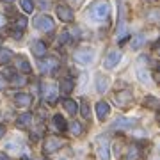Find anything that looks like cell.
Segmentation results:
<instances>
[{
	"label": "cell",
	"mask_w": 160,
	"mask_h": 160,
	"mask_svg": "<svg viewBox=\"0 0 160 160\" xmlns=\"http://www.w3.org/2000/svg\"><path fill=\"white\" fill-rule=\"evenodd\" d=\"M22 160H30V158H27V157H23V158Z\"/></svg>",
	"instance_id": "f35d334b"
},
{
	"label": "cell",
	"mask_w": 160,
	"mask_h": 160,
	"mask_svg": "<svg viewBox=\"0 0 160 160\" xmlns=\"http://www.w3.org/2000/svg\"><path fill=\"white\" fill-rule=\"evenodd\" d=\"M80 114H82L84 119H89V118H91V107H89L87 102H84L82 105H80Z\"/></svg>",
	"instance_id": "d4e9b609"
},
{
	"label": "cell",
	"mask_w": 160,
	"mask_h": 160,
	"mask_svg": "<svg viewBox=\"0 0 160 160\" xmlns=\"http://www.w3.org/2000/svg\"><path fill=\"white\" fill-rule=\"evenodd\" d=\"M137 148H130L128 149V155H126V160H133V158H137Z\"/></svg>",
	"instance_id": "f1b7e54d"
},
{
	"label": "cell",
	"mask_w": 160,
	"mask_h": 160,
	"mask_svg": "<svg viewBox=\"0 0 160 160\" xmlns=\"http://www.w3.org/2000/svg\"><path fill=\"white\" fill-rule=\"evenodd\" d=\"M66 41H68V30H64V32H61V34H59L57 43H59V45H64Z\"/></svg>",
	"instance_id": "f546056e"
},
{
	"label": "cell",
	"mask_w": 160,
	"mask_h": 160,
	"mask_svg": "<svg viewBox=\"0 0 160 160\" xmlns=\"http://www.w3.org/2000/svg\"><path fill=\"white\" fill-rule=\"evenodd\" d=\"M61 160H66V158H61Z\"/></svg>",
	"instance_id": "ab89813d"
},
{
	"label": "cell",
	"mask_w": 160,
	"mask_h": 160,
	"mask_svg": "<svg viewBox=\"0 0 160 160\" xmlns=\"http://www.w3.org/2000/svg\"><path fill=\"white\" fill-rule=\"evenodd\" d=\"M11 57H12V52H11V50H7V48H2V46H0V64L9 62V61H11Z\"/></svg>",
	"instance_id": "7402d4cb"
},
{
	"label": "cell",
	"mask_w": 160,
	"mask_h": 160,
	"mask_svg": "<svg viewBox=\"0 0 160 160\" xmlns=\"http://www.w3.org/2000/svg\"><path fill=\"white\" fill-rule=\"evenodd\" d=\"M11 36L14 38V39H22L23 32H22V30H11Z\"/></svg>",
	"instance_id": "1f68e13d"
},
{
	"label": "cell",
	"mask_w": 160,
	"mask_h": 160,
	"mask_svg": "<svg viewBox=\"0 0 160 160\" xmlns=\"http://www.w3.org/2000/svg\"><path fill=\"white\" fill-rule=\"evenodd\" d=\"M139 62H146V64H148L149 62V57H148V55H141V57H139Z\"/></svg>",
	"instance_id": "836d02e7"
},
{
	"label": "cell",
	"mask_w": 160,
	"mask_h": 160,
	"mask_svg": "<svg viewBox=\"0 0 160 160\" xmlns=\"http://www.w3.org/2000/svg\"><path fill=\"white\" fill-rule=\"evenodd\" d=\"M121 57H123V53H121V52H118V50H116V52H110L109 55H107V59L103 61V66H105L107 69L116 68V64L121 61Z\"/></svg>",
	"instance_id": "ba28073f"
},
{
	"label": "cell",
	"mask_w": 160,
	"mask_h": 160,
	"mask_svg": "<svg viewBox=\"0 0 160 160\" xmlns=\"http://www.w3.org/2000/svg\"><path fill=\"white\" fill-rule=\"evenodd\" d=\"M53 125H55V128L61 132H64L66 128H68V123H66V119H64L61 114H55L53 116Z\"/></svg>",
	"instance_id": "d6986e66"
},
{
	"label": "cell",
	"mask_w": 160,
	"mask_h": 160,
	"mask_svg": "<svg viewBox=\"0 0 160 160\" xmlns=\"http://www.w3.org/2000/svg\"><path fill=\"white\" fill-rule=\"evenodd\" d=\"M57 87L53 86V84H43V96H45V100L48 103H53L55 100H57Z\"/></svg>",
	"instance_id": "8992f818"
},
{
	"label": "cell",
	"mask_w": 160,
	"mask_h": 160,
	"mask_svg": "<svg viewBox=\"0 0 160 160\" xmlns=\"http://www.w3.org/2000/svg\"><path fill=\"white\" fill-rule=\"evenodd\" d=\"M32 53H34L36 57H45L46 55V43L45 41H36L34 45H32Z\"/></svg>",
	"instance_id": "4fadbf2b"
},
{
	"label": "cell",
	"mask_w": 160,
	"mask_h": 160,
	"mask_svg": "<svg viewBox=\"0 0 160 160\" xmlns=\"http://www.w3.org/2000/svg\"><path fill=\"white\" fill-rule=\"evenodd\" d=\"M144 105L149 107V109H157V107H158V100L153 98V96H148L146 100H144Z\"/></svg>",
	"instance_id": "4316f807"
},
{
	"label": "cell",
	"mask_w": 160,
	"mask_h": 160,
	"mask_svg": "<svg viewBox=\"0 0 160 160\" xmlns=\"http://www.w3.org/2000/svg\"><path fill=\"white\" fill-rule=\"evenodd\" d=\"M11 84L14 87H23L25 84H27V78H25V77H22V75H14V77L11 78Z\"/></svg>",
	"instance_id": "cb8c5ba5"
},
{
	"label": "cell",
	"mask_w": 160,
	"mask_h": 160,
	"mask_svg": "<svg viewBox=\"0 0 160 160\" xmlns=\"http://www.w3.org/2000/svg\"><path fill=\"white\" fill-rule=\"evenodd\" d=\"M18 126H27L32 123V114L30 112H25V114H20L18 116V119H16Z\"/></svg>",
	"instance_id": "44dd1931"
},
{
	"label": "cell",
	"mask_w": 160,
	"mask_h": 160,
	"mask_svg": "<svg viewBox=\"0 0 160 160\" xmlns=\"http://www.w3.org/2000/svg\"><path fill=\"white\" fill-rule=\"evenodd\" d=\"M98 155L102 160H109L110 155H109V141L103 137H98Z\"/></svg>",
	"instance_id": "9c48e42d"
},
{
	"label": "cell",
	"mask_w": 160,
	"mask_h": 160,
	"mask_svg": "<svg viewBox=\"0 0 160 160\" xmlns=\"http://www.w3.org/2000/svg\"><path fill=\"white\" fill-rule=\"evenodd\" d=\"M64 107L68 110V114H71V116H75L78 112V103L75 102V100H64Z\"/></svg>",
	"instance_id": "ffe728a7"
},
{
	"label": "cell",
	"mask_w": 160,
	"mask_h": 160,
	"mask_svg": "<svg viewBox=\"0 0 160 160\" xmlns=\"http://www.w3.org/2000/svg\"><path fill=\"white\" fill-rule=\"evenodd\" d=\"M4 135H6V126H4V125H0V139L4 137Z\"/></svg>",
	"instance_id": "e575fe53"
},
{
	"label": "cell",
	"mask_w": 160,
	"mask_h": 160,
	"mask_svg": "<svg viewBox=\"0 0 160 160\" xmlns=\"http://www.w3.org/2000/svg\"><path fill=\"white\" fill-rule=\"evenodd\" d=\"M20 6H22V9L27 12V14H30V12L36 9V6H34V2H32V0H22V2H20Z\"/></svg>",
	"instance_id": "603a6c76"
},
{
	"label": "cell",
	"mask_w": 160,
	"mask_h": 160,
	"mask_svg": "<svg viewBox=\"0 0 160 160\" xmlns=\"http://www.w3.org/2000/svg\"><path fill=\"white\" fill-rule=\"evenodd\" d=\"M6 77H4V75H0V91H2V89H4V87H6Z\"/></svg>",
	"instance_id": "d6a6232c"
},
{
	"label": "cell",
	"mask_w": 160,
	"mask_h": 160,
	"mask_svg": "<svg viewBox=\"0 0 160 160\" xmlns=\"http://www.w3.org/2000/svg\"><path fill=\"white\" fill-rule=\"evenodd\" d=\"M55 11H57V16H59V20H61V22H66V23L73 22V11H71L68 6H64V4H59Z\"/></svg>",
	"instance_id": "52a82bcc"
},
{
	"label": "cell",
	"mask_w": 160,
	"mask_h": 160,
	"mask_svg": "<svg viewBox=\"0 0 160 160\" xmlns=\"http://www.w3.org/2000/svg\"><path fill=\"white\" fill-rule=\"evenodd\" d=\"M41 59H43V57H41ZM57 66H59L57 57H46V59H43V61L39 62L41 73H52L53 69H57Z\"/></svg>",
	"instance_id": "5b68a950"
},
{
	"label": "cell",
	"mask_w": 160,
	"mask_h": 160,
	"mask_svg": "<svg viewBox=\"0 0 160 160\" xmlns=\"http://www.w3.org/2000/svg\"><path fill=\"white\" fill-rule=\"evenodd\" d=\"M34 25L39 30H43V32H52V30H53V27H55L53 20H52L48 14H41V16H38L34 20Z\"/></svg>",
	"instance_id": "3957f363"
},
{
	"label": "cell",
	"mask_w": 160,
	"mask_h": 160,
	"mask_svg": "<svg viewBox=\"0 0 160 160\" xmlns=\"http://www.w3.org/2000/svg\"><path fill=\"white\" fill-rule=\"evenodd\" d=\"M109 114H110L109 103H107V102H98V103H96V116H98V119L103 121Z\"/></svg>",
	"instance_id": "8fae6325"
},
{
	"label": "cell",
	"mask_w": 160,
	"mask_h": 160,
	"mask_svg": "<svg viewBox=\"0 0 160 160\" xmlns=\"http://www.w3.org/2000/svg\"><path fill=\"white\" fill-rule=\"evenodd\" d=\"M109 11H110L109 2L107 0H98V2H94L91 6L87 16L91 18V20H94V22H103L105 18L109 16Z\"/></svg>",
	"instance_id": "6da1fadb"
},
{
	"label": "cell",
	"mask_w": 160,
	"mask_h": 160,
	"mask_svg": "<svg viewBox=\"0 0 160 160\" xmlns=\"http://www.w3.org/2000/svg\"><path fill=\"white\" fill-rule=\"evenodd\" d=\"M114 128H132L135 126V119H128V118H118L114 121Z\"/></svg>",
	"instance_id": "5bb4252c"
},
{
	"label": "cell",
	"mask_w": 160,
	"mask_h": 160,
	"mask_svg": "<svg viewBox=\"0 0 160 160\" xmlns=\"http://www.w3.org/2000/svg\"><path fill=\"white\" fill-rule=\"evenodd\" d=\"M0 160H9V157L7 155H0Z\"/></svg>",
	"instance_id": "8d00e7d4"
},
{
	"label": "cell",
	"mask_w": 160,
	"mask_h": 160,
	"mask_svg": "<svg viewBox=\"0 0 160 160\" xmlns=\"http://www.w3.org/2000/svg\"><path fill=\"white\" fill-rule=\"evenodd\" d=\"M144 45H146V36L137 34V36L132 38V48H133V50H141Z\"/></svg>",
	"instance_id": "ac0fdd59"
},
{
	"label": "cell",
	"mask_w": 160,
	"mask_h": 160,
	"mask_svg": "<svg viewBox=\"0 0 160 160\" xmlns=\"http://www.w3.org/2000/svg\"><path fill=\"white\" fill-rule=\"evenodd\" d=\"M16 68L20 69V71H23V73H30L32 71V66L29 64V61L25 57H18L16 59Z\"/></svg>",
	"instance_id": "e0dca14e"
},
{
	"label": "cell",
	"mask_w": 160,
	"mask_h": 160,
	"mask_svg": "<svg viewBox=\"0 0 160 160\" xmlns=\"http://www.w3.org/2000/svg\"><path fill=\"white\" fill-rule=\"evenodd\" d=\"M4 25H6V16L0 14V27H4Z\"/></svg>",
	"instance_id": "d590c367"
},
{
	"label": "cell",
	"mask_w": 160,
	"mask_h": 160,
	"mask_svg": "<svg viewBox=\"0 0 160 160\" xmlns=\"http://www.w3.org/2000/svg\"><path fill=\"white\" fill-rule=\"evenodd\" d=\"M61 146H62L61 139H57V137H46V141H45V153H53V151H57Z\"/></svg>",
	"instance_id": "30bf717a"
},
{
	"label": "cell",
	"mask_w": 160,
	"mask_h": 160,
	"mask_svg": "<svg viewBox=\"0 0 160 160\" xmlns=\"http://www.w3.org/2000/svg\"><path fill=\"white\" fill-rule=\"evenodd\" d=\"M16 27H20V29H25V27H27V18H23V16H20L16 20Z\"/></svg>",
	"instance_id": "4dcf8cb0"
},
{
	"label": "cell",
	"mask_w": 160,
	"mask_h": 160,
	"mask_svg": "<svg viewBox=\"0 0 160 160\" xmlns=\"http://www.w3.org/2000/svg\"><path fill=\"white\" fill-rule=\"evenodd\" d=\"M137 77H139V80L142 82V84H148L149 82V75L144 71V69H137Z\"/></svg>",
	"instance_id": "83f0119b"
},
{
	"label": "cell",
	"mask_w": 160,
	"mask_h": 160,
	"mask_svg": "<svg viewBox=\"0 0 160 160\" xmlns=\"http://www.w3.org/2000/svg\"><path fill=\"white\" fill-rule=\"evenodd\" d=\"M109 89V78L103 77V75H98L96 77V91L98 92H105Z\"/></svg>",
	"instance_id": "2e32d148"
},
{
	"label": "cell",
	"mask_w": 160,
	"mask_h": 160,
	"mask_svg": "<svg viewBox=\"0 0 160 160\" xmlns=\"http://www.w3.org/2000/svg\"><path fill=\"white\" fill-rule=\"evenodd\" d=\"M133 100V94H132L130 91H119L118 94L114 96V102L118 103V107L119 109H128V105H130V102Z\"/></svg>",
	"instance_id": "277c9868"
},
{
	"label": "cell",
	"mask_w": 160,
	"mask_h": 160,
	"mask_svg": "<svg viewBox=\"0 0 160 160\" xmlns=\"http://www.w3.org/2000/svg\"><path fill=\"white\" fill-rule=\"evenodd\" d=\"M94 57H96V52L92 50V48H82V50H77L73 52V59L75 62L78 64H91L92 61H94Z\"/></svg>",
	"instance_id": "7a4b0ae2"
},
{
	"label": "cell",
	"mask_w": 160,
	"mask_h": 160,
	"mask_svg": "<svg viewBox=\"0 0 160 160\" xmlns=\"http://www.w3.org/2000/svg\"><path fill=\"white\" fill-rule=\"evenodd\" d=\"M14 102H16L18 107H29L30 103H32V96L27 94V92H18L16 96H14Z\"/></svg>",
	"instance_id": "7c38bea8"
},
{
	"label": "cell",
	"mask_w": 160,
	"mask_h": 160,
	"mask_svg": "<svg viewBox=\"0 0 160 160\" xmlns=\"http://www.w3.org/2000/svg\"><path fill=\"white\" fill-rule=\"evenodd\" d=\"M0 46H2V43H0Z\"/></svg>",
	"instance_id": "60d3db41"
},
{
	"label": "cell",
	"mask_w": 160,
	"mask_h": 160,
	"mask_svg": "<svg viewBox=\"0 0 160 160\" xmlns=\"http://www.w3.org/2000/svg\"><path fill=\"white\" fill-rule=\"evenodd\" d=\"M73 87H75V82L69 78V77L61 80V92H62V94H69V92L73 91Z\"/></svg>",
	"instance_id": "9a60e30c"
},
{
	"label": "cell",
	"mask_w": 160,
	"mask_h": 160,
	"mask_svg": "<svg viewBox=\"0 0 160 160\" xmlns=\"http://www.w3.org/2000/svg\"><path fill=\"white\" fill-rule=\"evenodd\" d=\"M4 2H7V4H11V2H14V0H4Z\"/></svg>",
	"instance_id": "74e56055"
},
{
	"label": "cell",
	"mask_w": 160,
	"mask_h": 160,
	"mask_svg": "<svg viewBox=\"0 0 160 160\" xmlns=\"http://www.w3.org/2000/svg\"><path fill=\"white\" fill-rule=\"evenodd\" d=\"M69 132H71L73 135H80V133H82V125H80L78 121H71V123H69Z\"/></svg>",
	"instance_id": "484cf974"
}]
</instances>
